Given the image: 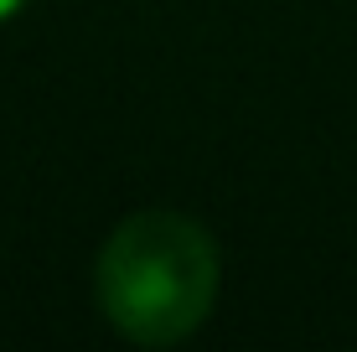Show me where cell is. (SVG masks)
I'll return each mask as SVG.
<instances>
[{"mask_svg": "<svg viewBox=\"0 0 357 352\" xmlns=\"http://www.w3.org/2000/svg\"><path fill=\"white\" fill-rule=\"evenodd\" d=\"M218 300V244L181 213H135L98 254V311L135 347H176Z\"/></svg>", "mask_w": 357, "mask_h": 352, "instance_id": "cell-1", "label": "cell"}, {"mask_svg": "<svg viewBox=\"0 0 357 352\" xmlns=\"http://www.w3.org/2000/svg\"><path fill=\"white\" fill-rule=\"evenodd\" d=\"M31 0H0V21H10V16H21V10H26Z\"/></svg>", "mask_w": 357, "mask_h": 352, "instance_id": "cell-2", "label": "cell"}]
</instances>
